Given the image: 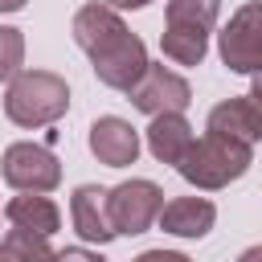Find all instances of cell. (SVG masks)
<instances>
[{"label":"cell","instance_id":"obj_1","mask_svg":"<svg viewBox=\"0 0 262 262\" xmlns=\"http://www.w3.org/2000/svg\"><path fill=\"white\" fill-rule=\"evenodd\" d=\"M70 33L74 41L86 49L90 66H94V78L111 90H131L143 70H147V49L143 41L123 25L119 8L111 4H82L70 20Z\"/></svg>","mask_w":262,"mask_h":262},{"label":"cell","instance_id":"obj_2","mask_svg":"<svg viewBox=\"0 0 262 262\" xmlns=\"http://www.w3.org/2000/svg\"><path fill=\"white\" fill-rule=\"evenodd\" d=\"M254 164V143L229 139V135H201L192 139V147L184 151V160L176 164V172L192 184V188H225L237 176H246Z\"/></svg>","mask_w":262,"mask_h":262},{"label":"cell","instance_id":"obj_3","mask_svg":"<svg viewBox=\"0 0 262 262\" xmlns=\"http://www.w3.org/2000/svg\"><path fill=\"white\" fill-rule=\"evenodd\" d=\"M70 111V86L53 70H20L8 82L4 115L16 127H49Z\"/></svg>","mask_w":262,"mask_h":262},{"label":"cell","instance_id":"obj_4","mask_svg":"<svg viewBox=\"0 0 262 262\" xmlns=\"http://www.w3.org/2000/svg\"><path fill=\"white\" fill-rule=\"evenodd\" d=\"M0 176L16 192H53L61 184V164L45 143H8L0 156Z\"/></svg>","mask_w":262,"mask_h":262},{"label":"cell","instance_id":"obj_5","mask_svg":"<svg viewBox=\"0 0 262 262\" xmlns=\"http://www.w3.org/2000/svg\"><path fill=\"white\" fill-rule=\"evenodd\" d=\"M217 53L233 74L262 70V0H250L229 16V25L217 33Z\"/></svg>","mask_w":262,"mask_h":262},{"label":"cell","instance_id":"obj_6","mask_svg":"<svg viewBox=\"0 0 262 262\" xmlns=\"http://www.w3.org/2000/svg\"><path fill=\"white\" fill-rule=\"evenodd\" d=\"M106 205H111V225L115 233H147L151 221L164 209V188L156 180H123L115 188H106Z\"/></svg>","mask_w":262,"mask_h":262},{"label":"cell","instance_id":"obj_7","mask_svg":"<svg viewBox=\"0 0 262 262\" xmlns=\"http://www.w3.org/2000/svg\"><path fill=\"white\" fill-rule=\"evenodd\" d=\"M127 94H131L135 111H143V115H168V111H180L184 115V106L192 102V86L176 70H168L164 61H147L143 78Z\"/></svg>","mask_w":262,"mask_h":262},{"label":"cell","instance_id":"obj_8","mask_svg":"<svg viewBox=\"0 0 262 262\" xmlns=\"http://www.w3.org/2000/svg\"><path fill=\"white\" fill-rule=\"evenodd\" d=\"M139 147H143V143H139V131H135L127 119L102 115V119L90 123V151H94L98 164H106V168H127V164L139 160Z\"/></svg>","mask_w":262,"mask_h":262},{"label":"cell","instance_id":"obj_9","mask_svg":"<svg viewBox=\"0 0 262 262\" xmlns=\"http://www.w3.org/2000/svg\"><path fill=\"white\" fill-rule=\"evenodd\" d=\"M70 217H74V233L82 242H115V225H111V205H106V188L102 184H78L70 196Z\"/></svg>","mask_w":262,"mask_h":262},{"label":"cell","instance_id":"obj_10","mask_svg":"<svg viewBox=\"0 0 262 262\" xmlns=\"http://www.w3.org/2000/svg\"><path fill=\"white\" fill-rule=\"evenodd\" d=\"M160 229L172 233V237H205L217 221V205L205 201V196H176L160 209Z\"/></svg>","mask_w":262,"mask_h":262},{"label":"cell","instance_id":"obj_11","mask_svg":"<svg viewBox=\"0 0 262 262\" xmlns=\"http://www.w3.org/2000/svg\"><path fill=\"white\" fill-rule=\"evenodd\" d=\"M192 127H188V119L180 115V111H168V115H151V123H147V151L160 160V164H180L184 160V151L192 147Z\"/></svg>","mask_w":262,"mask_h":262},{"label":"cell","instance_id":"obj_12","mask_svg":"<svg viewBox=\"0 0 262 262\" xmlns=\"http://www.w3.org/2000/svg\"><path fill=\"white\" fill-rule=\"evenodd\" d=\"M4 217H8L12 225L37 229V233H45V237H53V233L61 229V209H57L45 192H20V196H12V201L4 205Z\"/></svg>","mask_w":262,"mask_h":262},{"label":"cell","instance_id":"obj_13","mask_svg":"<svg viewBox=\"0 0 262 262\" xmlns=\"http://www.w3.org/2000/svg\"><path fill=\"white\" fill-rule=\"evenodd\" d=\"M209 131L213 135H229V139H242V143H258V123H254V111L246 98H225L209 111Z\"/></svg>","mask_w":262,"mask_h":262},{"label":"cell","instance_id":"obj_14","mask_svg":"<svg viewBox=\"0 0 262 262\" xmlns=\"http://www.w3.org/2000/svg\"><path fill=\"white\" fill-rule=\"evenodd\" d=\"M53 254L57 250L49 246V237L25 225H12L0 237V262H53Z\"/></svg>","mask_w":262,"mask_h":262},{"label":"cell","instance_id":"obj_15","mask_svg":"<svg viewBox=\"0 0 262 262\" xmlns=\"http://www.w3.org/2000/svg\"><path fill=\"white\" fill-rule=\"evenodd\" d=\"M217 16H221V0H168V25L164 29L213 33Z\"/></svg>","mask_w":262,"mask_h":262},{"label":"cell","instance_id":"obj_16","mask_svg":"<svg viewBox=\"0 0 262 262\" xmlns=\"http://www.w3.org/2000/svg\"><path fill=\"white\" fill-rule=\"evenodd\" d=\"M160 49L168 61L176 66H201L209 53V33H188V29H164L160 33Z\"/></svg>","mask_w":262,"mask_h":262},{"label":"cell","instance_id":"obj_17","mask_svg":"<svg viewBox=\"0 0 262 262\" xmlns=\"http://www.w3.org/2000/svg\"><path fill=\"white\" fill-rule=\"evenodd\" d=\"M25 66V33L12 25H0V82H12Z\"/></svg>","mask_w":262,"mask_h":262},{"label":"cell","instance_id":"obj_18","mask_svg":"<svg viewBox=\"0 0 262 262\" xmlns=\"http://www.w3.org/2000/svg\"><path fill=\"white\" fill-rule=\"evenodd\" d=\"M246 102H250V111H254V123H258V139H262V70L254 74V82H250V94H246Z\"/></svg>","mask_w":262,"mask_h":262},{"label":"cell","instance_id":"obj_19","mask_svg":"<svg viewBox=\"0 0 262 262\" xmlns=\"http://www.w3.org/2000/svg\"><path fill=\"white\" fill-rule=\"evenodd\" d=\"M53 262H106V258L94 254V250H86V246H70L61 254H53Z\"/></svg>","mask_w":262,"mask_h":262},{"label":"cell","instance_id":"obj_20","mask_svg":"<svg viewBox=\"0 0 262 262\" xmlns=\"http://www.w3.org/2000/svg\"><path fill=\"white\" fill-rule=\"evenodd\" d=\"M135 262H192V258L180 254V250H143Z\"/></svg>","mask_w":262,"mask_h":262},{"label":"cell","instance_id":"obj_21","mask_svg":"<svg viewBox=\"0 0 262 262\" xmlns=\"http://www.w3.org/2000/svg\"><path fill=\"white\" fill-rule=\"evenodd\" d=\"M102 4H111V8H119V12H123V8H147L151 0H102Z\"/></svg>","mask_w":262,"mask_h":262},{"label":"cell","instance_id":"obj_22","mask_svg":"<svg viewBox=\"0 0 262 262\" xmlns=\"http://www.w3.org/2000/svg\"><path fill=\"white\" fill-rule=\"evenodd\" d=\"M237 262H262V246H250V250H242V254H237Z\"/></svg>","mask_w":262,"mask_h":262},{"label":"cell","instance_id":"obj_23","mask_svg":"<svg viewBox=\"0 0 262 262\" xmlns=\"http://www.w3.org/2000/svg\"><path fill=\"white\" fill-rule=\"evenodd\" d=\"M29 0H0V12H20Z\"/></svg>","mask_w":262,"mask_h":262}]
</instances>
